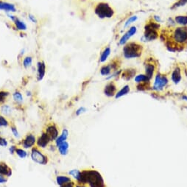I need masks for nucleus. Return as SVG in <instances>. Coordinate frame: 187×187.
Returning <instances> with one entry per match:
<instances>
[{
  "label": "nucleus",
  "mask_w": 187,
  "mask_h": 187,
  "mask_svg": "<svg viewBox=\"0 0 187 187\" xmlns=\"http://www.w3.org/2000/svg\"><path fill=\"white\" fill-rule=\"evenodd\" d=\"M169 30L162 33L160 36H164V42L170 51H180L187 46V27L176 26L168 28Z\"/></svg>",
  "instance_id": "1"
},
{
  "label": "nucleus",
  "mask_w": 187,
  "mask_h": 187,
  "mask_svg": "<svg viewBox=\"0 0 187 187\" xmlns=\"http://www.w3.org/2000/svg\"><path fill=\"white\" fill-rule=\"evenodd\" d=\"M80 184H88L89 187H106L101 174L94 170H85L81 172V180Z\"/></svg>",
  "instance_id": "2"
},
{
  "label": "nucleus",
  "mask_w": 187,
  "mask_h": 187,
  "mask_svg": "<svg viewBox=\"0 0 187 187\" xmlns=\"http://www.w3.org/2000/svg\"><path fill=\"white\" fill-rule=\"evenodd\" d=\"M160 35H161L160 24L155 22L151 18L146 22L144 27L143 40H145V42H153L159 38Z\"/></svg>",
  "instance_id": "3"
},
{
  "label": "nucleus",
  "mask_w": 187,
  "mask_h": 187,
  "mask_svg": "<svg viewBox=\"0 0 187 187\" xmlns=\"http://www.w3.org/2000/svg\"><path fill=\"white\" fill-rule=\"evenodd\" d=\"M144 52V47L137 42H129L123 47L122 55L126 59L137 58L141 56Z\"/></svg>",
  "instance_id": "4"
},
{
  "label": "nucleus",
  "mask_w": 187,
  "mask_h": 187,
  "mask_svg": "<svg viewBox=\"0 0 187 187\" xmlns=\"http://www.w3.org/2000/svg\"><path fill=\"white\" fill-rule=\"evenodd\" d=\"M94 12L100 19L111 18L115 15V10L110 4L106 2H100L94 5Z\"/></svg>",
  "instance_id": "5"
},
{
  "label": "nucleus",
  "mask_w": 187,
  "mask_h": 187,
  "mask_svg": "<svg viewBox=\"0 0 187 187\" xmlns=\"http://www.w3.org/2000/svg\"><path fill=\"white\" fill-rule=\"evenodd\" d=\"M30 157H31L32 160L35 163L41 164V165H46V164L49 163V161H50L48 156L43 153L42 150L38 148L37 146H35V147L31 149Z\"/></svg>",
  "instance_id": "6"
},
{
  "label": "nucleus",
  "mask_w": 187,
  "mask_h": 187,
  "mask_svg": "<svg viewBox=\"0 0 187 187\" xmlns=\"http://www.w3.org/2000/svg\"><path fill=\"white\" fill-rule=\"evenodd\" d=\"M121 65V61L118 58L114 59L111 61L110 63H107L102 66L100 68V71L102 76H108L111 75L112 72L120 70V67Z\"/></svg>",
  "instance_id": "7"
},
{
  "label": "nucleus",
  "mask_w": 187,
  "mask_h": 187,
  "mask_svg": "<svg viewBox=\"0 0 187 187\" xmlns=\"http://www.w3.org/2000/svg\"><path fill=\"white\" fill-rule=\"evenodd\" d=\"M168 83H169V79H168L167 76L158 72L155 76V80H154L152 89L157 91H162L167 86Z\"/></svg>",
  "instance_id": "8"
},
{
  "label": "nucleus",
  "mask_w": 187,
  "mask_h": 187,
  "mask_svg": "<svg viewBox=\"0 0 187 187\" xmlns=\"http://www.w3.org/2000/svg\"><path fill=\"white\" fill-rule=\"evenodd\" d=\"M144 66H145V75L150 80L153 79L155 75L156 69H157V65L153 57L146 59L145 62L144 63Z\"/></svg>",
  "instance_id": "9"
},
{
  "label": "nucleus",
  "mask_w": 187,
  "mask_h": 187,
  "mask_svg": "<svg viewBox=\"0 0 187 187\" xmlns=\"http://www.w3.org/2000/svg\"><path fill=\"white\" fill-rule=\"evenodd\" d=\"M36 135L32 133H28L22 139L20 145L24 149H32L36 145Z\"/></svg>",
  "instance_id": "10"
},
{
  "label": "nucleus",
  "mask_w": 187,
  "mask_h": 187,
  "mask_svg": "<svg viewBox=\"0 0 187 187\" xmlns=\"http://www.w3.org/2000/svg\"><path fill=\"white\" fill-rule=\"evenodd\" d=\"M44 132L50 139L51 141H55L59 136V127L55 123H49L44 128Z\"/></svg>",
  "instance_id": "11"
},
{
  "label": "nucleus",
  "mask_w": 187,
  "mask_h": 187,
  "mask_svg": "<svg viewBox=\"0 0 187 187\" xmlns=\"http://www.w3.org/2000/svg\"><path fill=\"white\" fill-rule=\"evenodd\" d=\"M50 142H52L50 140V139L49 138L48 135L46 134V133L44 131H43L39 136L38 137L36 141V145L38 148L40 149H44L47 147H48Z\"/></svg>",
  "instance_id": "12"
},
{
  "label": "nucleus",
  "mask_w": 187,
  "mask_h": 187,
  "mask_svg": "<svg viewBox=\"0 0 187 187\" xmlns=\"http://www.w3.org/2000/svg\"><path fill=\"white\" fill-rule=\"evenodd\" d=\"M137 32V27L135 26L130 27L128 30H127V32L121 37L120 41H119V44L120 45H125L128 42V41L134 36V35Z\"/></svg>",
  "instance_id": "13"
},
{
  "label": "nucleus",
  "mask_w": 187,
  "mask_h": 187,
  "mask_svg": "<svg viewBox=\"0 0 187 187\" xmlns=\"http://www.w3.org/2000/svg\"><path fill=\"white\" fill-rule=\"evenodd\" d=\"M104 94L108 97H113L117 92V86L114 81H110L105 86Z\"/></svg>",
  "instance_id": "14"
},
{
  "label": "nucleus",
  "mask_w": 187,
  "mask_h": 187,
  "mask_svg": "<svg viewBox=\"0 0 187 187\" xmlns=\"http://www.w3.org/2000/svg\"><path fill=\"white\" fill-rule=\"evenodd\" d=\"M46 63L44 61H39L37 63V81H42L46 75Z\"/></svg>",
  "instance_id": "15"
},
{
  "label": "nucleus",
  "mask_w": 187,
  "mask_h": 187,
  "mask_svg": "<svg viewBox=\"0 0 187 187\" xmlns=\"http://www.w3.org/2000/svg\"><path fill=\"white\" fill-rule=\"evenodd\" d=\"M0 11H4L7 13H15L17 10L14 4L0 0Z\"/></svg>",
  "instance_id": "16"
},
{
  "label": "nucleus",
  "mask_w": 187,
  "mask_h": 187,
  "mask_svg": "<svg viewBox=\"0 0 187 187\" xmlns=\"http://www.w3.org/2000/svg\"><path fill=\"white\" fill-rule=\"evenodd\" d=\"M171 81L173 82L175 84H178L182 80V75H181V69L178 66H175L174 69H172L171 72Z\"/></svg>",
  "instance_id": "17"
},
{
  "label": "nucleus",
  "mask_w": 187,
  "mask_h": 187,
  "mask_svg": "<svg viewBox=\"0 0 187 187\" xmlns=\"http://www.w3.org/2000/svg\"><path fill=\"white\" fill-rule=\"evenodd\" d=\"M135 75H136V69H132V68L125 69L121 72L120 75V76H122V78L125 81H130L132 78H134Z\"/></svg>",
  "instance_id": "18"
},
{
  "label": "nucleus",
  "mask_w": 187,
  "mask_h": 187,
  "mask_svg": "<svg viewBox=\"0 0 187 187\" xmlns=\"http://www.w3.org/2000/svg\"><path fill=\"white\" fill-rule=\"evenodd\" d=\"M0 175L9 178L12 175V169L5 162L0 161Z\"/></svg>",
  "instance_id": "19"
},
{
  "label": "nucleus",
  "mask_w": 187,
  "mask_h": 187,
  "mask_svg": "<svg viewBox=\"0 0 187 187\" xmlns=\"http://www.w3.org/2000/svg\"><path fill=\"white\" fill-rule=\"evenodd\" d=\"M69 130L67 129H63L61 132V135H59L58 137L57 138L56 140L55 141V147H57L61 144H62L63 142H64L67 140V139L69 138Z\"/></svg>",
  "instance_id": "20"
},
{
  "label": "nucleus",
  "mask_w": 187,
  "mask_h": 187,
  "mask_svg": "<svg viewBox=\"0 0 187 187\" xmlns=\"http://www.w3.org/2000/svg\"><path fill=\"white\" fill-rule=\"evenodd\" d=\"M56 183L59 186H63V185L66 184L68 183L71 182L72 180L69 176L64 175H59L56 177Z\"/></svg>",
  "instance_id": "21"
},
{
  "label": "nucleus",
  "mask_w": 187,
  "mask_h": 187,
  "mask_svg": "<svg viewBox=\"0 0 187 187\" xmlns=\"http://www.w3.org/2000/svg\"><path fill=\"white\" fill-rule=\"evenodd\" d=\"M176 25L187 27V15H178L174 18Z\"/></svg>",
  "instance_id": "22"
},
{
  "label": "nucleus",
  "mask_w": 187,
  "mask_h": 187,
  "mask_svg": "<svg viewBox=\"0 0 187 187\" xmlns=\"http://www.w3.org/2000/svg\"><path fill=\"white\" fill-rule=\"evenodd\" d=\"M111 50L110 47H106L103 49V50L101 52V54L100 55V62L104 63L108 60V57L110 56Z\"/></svg>",
  "instance_id": "23"
},
{
  "label": "nucleus",
  "mask_w": 187,
  "mask_h": 187,
  "mask_svg": "<svg viewBox=\"0 0 187 187\" xmlns=\"http://www.w3.org/2000/svg\"><path fill=\"white\" fill-rule=\"evenodd\" d=\"M13 24H14V26H15V28L18 30V31H22V32L26 31L27 28V27L26 24L18 17H16L15 21L13 22Z\"/></svg>",
  "instance_id": "24"
},
{
  "label": "nucleus",
  "mask_w": 187,
  "mask_h": 187,
  "mask_svg": "<svg viewBox=\"0 0 187 187\" xmlns=\"http://www.w3.org/2000/svg\"><path fill=\"white\" fill-rule=\"evenodd\" d=\"M130 91V86L128 85H125V86H123L121 89L119 90V91H117V92L114 96L115 99H119V98L122 97L123 96L127 95V94H129Z\"/></svg>",
  "instance_id": "25"
},
{
  "label": "nucleus",
  "mask_w": 187,
  "mask_h": 187,
  "mask_svg": "<svg viewBox=\"0 0 187 187\" xmlns=\"http://www.w3.org/2000/svg\"><path fill=\"white\" fill-rule=\"evenodd\" d=\"M57 148V150L59 152V153H60L61 155H66L68 153H69V144L66 141L62 144H61Z\"/></svg>",
  "instance_id": "26"
},
{
  "label": "nucleus",
  "mask_w": 187,
  "mask_h": 187,
  "mask_svg": "<svg viewBox=\"0 0 187 187\" xmlns=\"http://www.w3.org/2000/svg\"><path fill=\"white\" fill-rule=\"evenodd\" d=\"M0 111H1V114L3 115L4 116H10L12 114V108L10 106H8L7 104L2 105L0 107Z\"/></svg>",
  "instance_id": "27"
},
{
  "label": "nucleus",
  "mask_w": 187,
  "mask_h": 187,
  "mask_svg": "<svg viewBox=\"0 0 187 187\" xmlns=\"http://www.w3.org/2000/svg\"><path fill=\"white\" fill-rule=\"evenodd\" d=\"M150 80L146 76L145 74H140V75H137L134 77V82L137 84L144 83H150Z\"/></svg>",
  "instance_id": "28"
},
{
  "label": "nucleus",
  "mask_w": 187,
  "mask_h": 187,
  "mask_svg": "<svg viewBox=\"0 0 187 187\" xmlns=\"http://www.w3.org/2000/svg\"><path fill=\"white\" fill-rule=\"evenodd\" d=\"M13 99L14 102L18 105H22L24 102V98L23 96H22V94L19 91H18V90H16V91L13 92Z\"/></svg>",
  "instance_id": "29"
},
{
  "label": "nucleus",
  "mask_w": 187,
  "mask_h": 187,
  "mask_svg": "<svg viewBox=\"0 0 187 187\" xmlns=\"http://www.w3.org/2000/svg\"><path fill=\"white\" fill-rule=\"evenodd\" d=\"M69 175L72 176L77 180V184H81V172L78 170H71L69 172Z\"/></svg>",
  "instance_id": "30"
},
{
  "label": "nucleus",
  "mask_w": 187,
  "mask_h": 187,
  "mask_svg": "<svg viewBox=\"0 0 187 187\" xmlns=\"http://www.w3.org/2000/svg\"><path fill=\"white\" fill-rule=\"evenodd\" d=\"M9 96L10 92L7 91V90H0V106L5 103Z\"/></svg>",
  "instance_id": "31"
},
{
  "label": "nucleus",
  "mask_w": 187,
  "mask_h": 187,
  "mask_svg": "<svg viewBox=\"0 0 187 187\" xmlns=\"http://www.w3.org/2000/svg\"><path fill=\"white\" fill-rule=\"evenodd\" d=\"M16 155H18L20 159H26L27 156V153L25 150L24 148H22V147H17L16 150Z\"/></svg>",
  "instance_id": "32"
},
{
  "label": "nucleus",
  "mask_w": 187,
  "mask_h": 187,
  "mask_svg": "<svg viewBox=\"0 0 187 187\" xmlns=\"http://www.w3.org/2000/svg\"><path fill=\"white\" fill-rule=\"evenodd\" d=\"M22 64H23V66L25 68V69H28V68L31 67V66L32 64V57L31 56H26L23 59Z\"/></svg>",
  "instance_id": "33"
},
{
  "label": "nucleus",
  "mask_w": 187,
  "mask_h": 187,
  "mask_svg": "<svg viewBox=\"0 0 187 187\" xmlns=\"http://www.w3.org/2000/svg\"><path fill=\"white\" fill-rule=\"evenodd\" d=\"M11 122L3 115L0 114V127H7L10 126Z\"/></svg>",
  "instance_id": "34"
},
{
  "label": "nucleus",
  "mask_w": 187,
  "mask_h": 187,
  "mask_svg": "<svg viewBox=\"0 0 187 187\" xmlns=\"http://www.w3.org/2000/svg\"><path fill=\"white\" fill-rule=\"evenodd\" d=\"M138 19V16L136 15H133L131 16L127 19V21L125 22V25H124V28H127L129 27V26L131 24H133V22H135L136 20Z\"/></svg>",
  "instance_id": "35"
},
{
  "label": "nucleus",
  "mask_w": 187,
  "mask_h": 187,
  "mask_svg": "<svg viewBox=\"0 0 187 187\" xmlns=\"http://www.w3.org/2000/svg\"><path fill=\"white\" fill-rule=\"evenodd\" d=\"M10 127H11V130L12 133H13V135H14V137L16 138V139H18V138L20 137L19 133H18V131L17 130V127L15 125L13 124V123L11 122V125H10Z\"/></svg>",
  "instance_id": "36"
},
{
  "label": "nucleus",
  "mask_w": 187,
  "mask_h": 187,
  "mask_svg": "<svg viewBox=\"0 0 187 187\" xmlns=\"http://www.w3.org/2000/svg\"><path fill=\"white\" fill-rule=\"evenodd\" d=\"M187 4V0H178L175 3L172 5V9H175V8H178L180 7H183V6L186 5Z\"/></svg>",
  "instance_id": "37"
},
{
  "label": "nucleus",
  "mask_w": 187,
  "mask_h": 187,
  "mask_svg": "<svg viewBox=\"0 0 187 187\" xmlns=\"http://www.w3.org/2000/svg\"><path fill=\"white\" fill-rule=\"evenodd\" d=\"M86 111H87V109H86V108H84V107H80V108L76 111V116H80V115L84 114V113L86 112Z\"/></svg>",
  "instance_id": "38"
},
{
  "label": "nucleus",
  "mask_w": 187,
  "mask_h": 187,
  "mask_svg": "<svg viewBox=\"0 0 187 187\" xmlns=\"http://www.w3.org/2000/svg\"><path fill=\"white\" fill-rule=\"evenodd\" d=\"M7 141L6 140L5 138L2 137L0 134V147H7Z\"/></svg>",
  "instance_id": "39"
},
{
  "label": "nucleus",
  "mask_w": 187,
  "mask_h": 187,
  "mask_svg": "<svg viewBox=\"0 0 187 187\" xmlns=\"http://www.w3.org/2000/svg\"><path fill=\"white\" fill-rule=\"evenodd\" d=\"M28 16H29V19H30V21L32 22V23L36 24L37 22H38V21H37V19L36 18V16H35L34 15H32V14H29Z\"/></svg>",
  "instance_id": "40"
},
{
  "label": "nucleus",
  "mask_w": 187,
  "mask_h": 187,
  "mask_svg": "<svg viewBox=\"0 0 187 187\" xmlns=\"http://www.w3.org/2000/svg\"><path fill=\"white\" fill-rule=\"evenodd\" d=\"M16 147H17V146H16V145H12V146H11V147H10L9 151H10V153H11V155H13V154H16Z\"/></svg>",
  "instance_id": "41"
},
{
  "label": "nucleus",
  "mask_w": 187,
  "mask_h": 187,
  "mask_svg": "<svg viewBox=\"0 0 187 187\" xmlns=\"http://www.w3.org/2000/svg\"><path fill=\"white\" fill-rule=\"evenodd\" d=\"M152 18H153V19L155 22H157V23H159V24L161 23V21H162L161 17H160V16H157V15H154L153 17H152Z\"/></svg>",
  "instance_id": "42"
},
{
  "label": "nucleus",
  "mask_w": 187,
  "mask_h": 187,
  "mask_svg": "<svg viewBox=\"0 0 187 187\" xmlns=\"http://www.w3.org/2000/svg\"><path fill=\"white\" fill-rule=\"evenodd\" d=\"M7 181V178L5 176L1 175H0V184H5L6 182Z\"/></svg>",
  "instance_id": "43"
},
{
  "label": "nucleus",
  "mask_w": 187,
  "mask_h": 187,
  "mask_svg": "<svg viewBox=\"0 0 187 187\" xmlns=\"http://www.w3.org/2000/svg\"><path fill=\"white\" fill-rule=\"evenodd\" d=\"M75 183L74 181H71V182L68 183V184H66L63 185V186H61L60 187H75Z\"/></svg>",
  "instance_id": "44"
},
{
  "label": "nucleus",
  "mask_w": 187,
  "mask_h": 187,
  "mask_svg": "<svg viewBox=\"0 0 187 187\" xmlns=\"http://www.w3.org/2000/svg\"><path fill=\"white\" fill-rule=\"evenodd\" d=\"M75 187H86V186H84V185H83V184H80L77 183V184H75Z\"/></svg>",
  "instance_id": "45"
},
{
  "label": "nucleus",
  "mask_w": 187,
  "mask_h": 187,
  "mask_svg": "<svg viewBox=\"0 0 187 187\" xmlns=\"http://www.w3.org/2000/svg\"><path fill=\"white\" fill-rule=\"evenodd\" d=\"M182 100H186V101H187V95H183Z\"/></svg>",
  "instance_id": "46"
}]
</instances>
